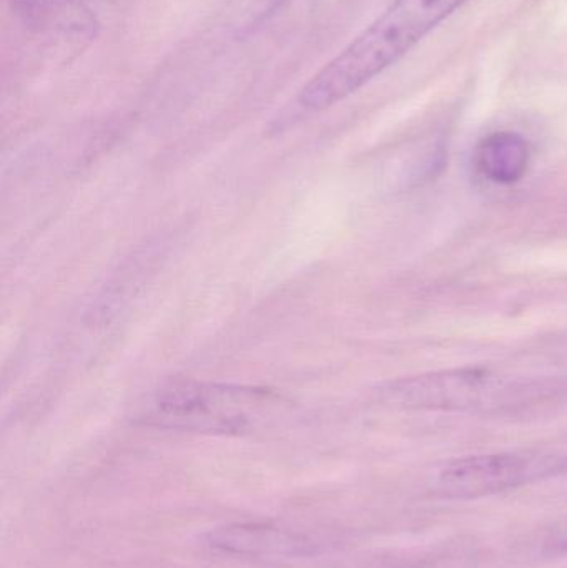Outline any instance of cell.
<instances>
[{
  "instance_id": "1",
  "label": "cell",
  "mask_w": 567,
  "mask_h": 568,
  "mask_svg": "<svg viewBox=\"0 0 567 568\" xmlns=\"http://www.w3.org/2000/svg\"><path fill=\"white\" fill-rule=\"evenodd\" d=\"M466 2L395 0L298 90L295 99L273 120V132H283L315 113L325 112L368 85Z\"/></svg>"
},
{
  "instance_id": "2",
  "label": "cell",
  "mask_w": 567,
  "mask_h": 568,
  "mask_svg": "<svg viewBox=\"0 0 567 568\" xmlns=\"http://www.w3.org/2000/svg\"><path fill=\"white\" fill-rule=\"evenodd\" d=\"M565 387L549 381L518 379L486 367H459L403 377L382 387L383 400L403 409L493 413L541 403Z\"/></svg>"
},
{
  "instance_id": "3",
  "label": "cell",
  "mask_w": 567,
  "mask_h": 568,
  "mask_svg": "<svg viewBox=\"0 0 567 568\" xmlns=\"http://www.w3.org/2000/svg\"><path fill=\"white\" fill-rule=\"evenodd\" d=\"M566 469V457L553 454H482L446 464L436 476L435 490L446 499H479L558 476Z\"/></svg>"
},
{
  "instance_id": "4",
  "label": "cell",
  "mask_w": 567,
  "mask_h": 568,
  "mask_svg": "<svg viewBox=\"0 0 567 568\" xmlns=\"http://www.w3.org/2000/svg\"><path fill=\"white\" fill-rule=\"evenodd\" d=\"M270 394L252 387L179 381L159 390L152 417L162 426L195 430H236L246 423V410L269 400Z\"/></svg>"
},
{
  "instance_id": "5",
  "label": "cell",
  "mask_w": 567,
  "mask_h": 568,
  "mask_svg": "<svg viewBox=\"0 0 567 568\" xmlns=\"http://www.w3.org/2000/svg\"><path fill=\"white\" fill-rule=\"evenodd\" d=\"M206 544L219 552L252 559H292L308 556L313 544L286 530L256 524H233L206 534Z\"/></svg>"
},
{
  "instance_id": "6",
  "label": "cell",
  "mask_w": 567,
  "mask_h": 568,
  "mask_svg": "<svg viewBox=\"0 0 567 568\" xmlns=\"http://www.w3.org/2000/svg\"><path fill=\"white\" fill-rule=\"evenodd\" d=\"M531 150L525 136L515 132H496L476 145L473 163L489 182L513 185L526 175Z\"/></svg>"
},
{
  "instance_id": "7",
  "label": "cell",
  "mask_w": 567,
  "mask_h": 568,
  "mask_svg": "<svg viewBox=\"0 0 567 568\" xmlns=\"http://www.w3.org/2000/svg\"><path fill=\"white\" fill-rule=\"evenodd\" d=\"M290 0H243L236 12L233 32L236 37H250L265 27Z\"/></svg>"
},
{
  "instance_id": "8",
  "label": "cell",
  "mask_w": 567,
  "mask_h": 568,
  "mask_svg": "<svg viewBox=\"0 0 567 568\" xmlns=\"http://www.w3.org/2000/svg\"><path fill=\"white\" fill-rule=\"evenodd\" d=\"M12 9L32 26H50L75 7L77 0H10Z\"/></svg>"
},
{
  "instance_id": "9",
  "label": "cell",
  "mask_w": 567,
  "mask_h": 568,
  "mask_svg": "<svg viewBox=\"0 0 567 568\" xmlns=\"http://www.w3.org/2000/svg\"><path fill=\"white\" fill-rule=\"evenodd\" d=\"M535 547L539 557L567 556V517L541 530Z\"/></svg>"
}]
</instances>
